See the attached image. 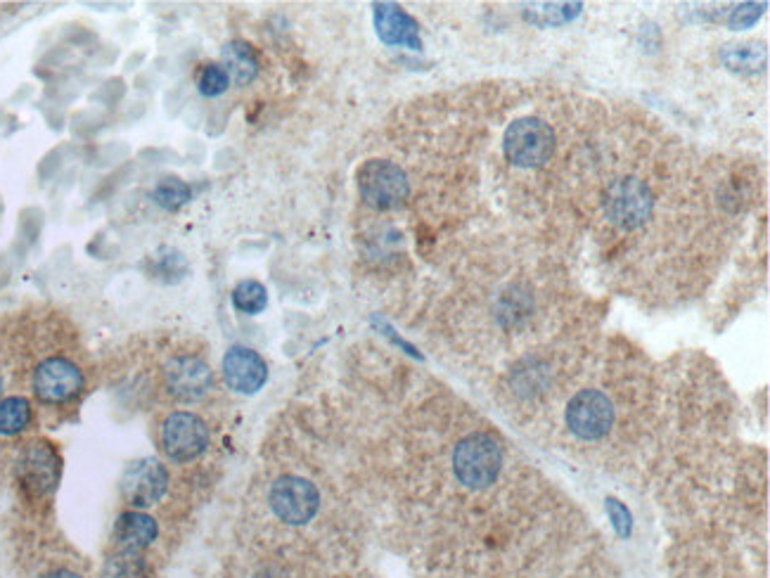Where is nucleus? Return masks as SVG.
Listing matches in <instances>:
<instances>
[{"label": "nucleus", "mask_w": 770, "mask_h": 578, "mask_svg": "<svg viewBox=\"0 0 770 578\" xmlns=\"http://www.w3.org/2000/svg\"><path fill=\"white\" fill-rule=\"evenodd\" d=\"M270 508L284 524L301 526L311 522L321 508V493L315 486L301 477H282L270 489Z\"/></svg>", "instance_id": "nucleus-5"}, {"label": "nucleus", "mask_w": 770, "mask_h": 578, "mask_svg": "<svg viewBox=\"0 0 770 578\" xmlns=\"http://www.w3.org/2000/svg\"><path fill=\"white\" fill-rule=\"evenodd\" d=\"M567 424L579 438L598 441L612 430L614 408L602 391L583 389L569 401Z\"/></svg>", "instance_id": "nucleus-6"}, {"label": "nucleus", "mask_w": 770, "mask_h": 578, "mask_svg": "<svg viewBox=\"0 0 770 578\" xmlns=\"http://www.w3.org/2000/svg\"><path fill=\"white\" fill-rule=\"evenodd\" d=\"M266 303H268V292L261 282L243 280L233 289V307L239 313L256 315L266 309Z\"/></svg>", "instance_id": "nucleus-18"}, {"label": "nucleus", "mask_w": 770, "mask_h": 578, "mask_svg": "<svg viewBox=\"0 0 770 578\" xmlns=\"http://www.w3.org/2000/svg\"><path fill=\"white\" fill-rule=\"evenodd\" d=\"M763 8H766V5H757V3H745V5H739V8H735V10H733L728 24H730L733 29H747V26H751L754 22H757V20L761 18Z\"/></svg>", "instance_id": "nucleus-22"}, {"label": "nucleus", "mask_w": 770, "mask_h": 578, "mask_svg": "<svg viewBox=\"0 0 770 578\" xmlns=\"http://www.w3.org/2000/svg\"><path fill=\"white\" fill-rule=\"evenodd\" d=\"M166 387L178 401H200L211 389L209 365L194 356H176L166 363Z\"/></svg>", "instance_id": "nucleus-11"}, {"label": "nucleus", "mask_w": 770, "mask_h": 578, "mask_svg": "<svg viewBox=\"0 0 770 578\" xmlns=\"http://www.w3.org/2000/svg\"><path fill=\"white\" fill-rule=\"evenodd\" d=\"M153 200L157 202V207H161L164 211H180L186 204H190L192 200V188L190 182H186L183 178L178 176H164L155 190H153Z\"/></svg>", "instance_id": "nucleus-16"}, {"label": "nucleus", "mask_w": 770, "mask_h": 578, "mask_svg": "<svg viewBox=\"0 0 770 578\" xmlns=\"http://www.w3.org/2000/svg\"><path fill=\"white\" fill-rule=\"evenodd\" d=\"M209 430L202 418L192 413H174L164 420L161 448L176 463H190L207 451Z\"/></svg>", "instance_id": "nucleus-7"}, {"label": "nucleus", "mask_w": 770, "mask_h": 578, "mask_svg": "<svg viewBox=\"0 0 770 578\" xmlns=\"http://www.w3.org/2000/svg\"><path fill=\"white\" fill-rule=\"evenodd\" d=\"M358 192L372 209L389 211L408 200L411 182L394 162L370 159L358 171Z\"/></svg>", "instance_id": "nucleus-3"}, {"label": "nucleus", "mask_w": 770, "mask_h": 578, "mask_svg": "<svg viewBox=\"0 0 770 578\" xmlns=\"http://www.w3.org/2000/svg\"><path fill=\"white\" fill-rule=\"evenodd\" d=\"M583 5L581 3H550V5H540V10H532L528 12V20L538 26H560L567 24L569 20H573L579 14Z\"/></svg>", "instance_id": "nucleus-20"}, {"label": "nucleus", "mask_w": 770, "mask_h": 578, "mask_svg": "<svg viewBox=\"0 0 770 578\" xmlns=\"http://www.w3.org/2000/svg\"><path fill=\"white\" fill-rule=\"evenodd\" d=\"M32 385L41 403L63 405L77 399L83 391V373L71 360L53 356L38 363Z\"/></svg>", "instance_id": "nucleus-4"}, {"label": "nucleus", "mask_w": 770, "mask_h": 578, "mask_svg": "<svg viewBox=\"0 0 770 578\" xmlns=\"http://www.w3.org/2000/svg\"><path fill=\"white\" fill-rule=\"evenodd\" d=\"M652 211V194L640 178L614 180L607 192V214L626 227L640 225Z\"/></svg>", "instance_id": "nucleus-10"}, {"label": "nucleus", "mask_w": 770, "mask_h": 578, "mask_svg": "<svg viewBox=\"0 0 770 578\" xmlns=\"http://www.w3.org/2000/svg\"><path fill=\"white\" fill-rule=\"evenodd\" d=\"M223 377L237 393H256L268 379L266 360L247 346H233L223 356Z\"/></svg>", "instance_id": "nucleus-12"}, {"label": "nucleus", "mask_w": 770, "mask_h": 578, "mask_svg": "<svg viewBox=\"0 0 770 578\" xmlns=\"http://www.w3.org/2000/svg\"><path fill=\"white\" fill-rule=\"evenodd\" d=\"M0 401H3V377H0Z\"/></svg>", "instance_id": "nucleus-25"}, {"label": "nucleus", "mask_w": 770, "mask_h": 578, "mask_svg": "<svg viewBox=\"0 0 770 578\" xmlns=\"http://www.w3.org/2000/svg\"><path fill=\"white\" fill-rule=\"evenodd\" d=\"M169 489V471L157 458L135 460L122 477V493L133 508L157 505Z\"/></svg>", "instance_id": "nucleus-8"}, {"label": "nucleus", "mask_w": 770, "mask_h": 578, "mask_svg": "<svg viewBox=\"0 0 770 578\" xmlns=\"http://www.w3.org/2000/svg\"><path fill=\"white\" fill-rule=\"evenodd\" d=\"M102 578H147L145 559L138 553H119L104 565Z\"/></svg>", "instance_id": "nucleus-19"}, {"label": "nucleus", "mask_w": 770, "mask_h": 578, "mask_svg": "<svg viewBox=\"0 0 770 578\" xmlns=\"http://www.w3.org/2000/svg\"><path fill=\"white\" fill-rule=\"evenodd\" d=\"M503 467V451L489 434H470L453 453V471L467 489H487Z\"/></svg>", "instance_id": "nucleus-1"}, {"label": "nucleus", "mask_w": 770, "mask_h": 578, "mask_svg": "<svg viewBox=\"0 0 770 578\" xmlns=\"http://www.w3.org/2000/svg\"><path fill=\"white\" fill-rule=\"evenodd\" d=\"M503 152L507 162L522 166V169H534V166L550 162L555 152V133L543 119H517L505 131Z\"/></svg>", "instance_id": "nucleus-2"}, {"label": "nucleus", "mask_w": 770, "mask_h": 578, "mask_svg": "<svg viewBox=\"0 0 770 578\" xmlns=\"http://www.w3.org/2000/svg\"><path fill=\"white\" fill-rule=\"evenodd\" d=\"M231 86V76L223 65H207L198 74V90L204 98H219Z\"/></svg>", "instance_id": "nucleus-21"}, {"label": "nucleus", "mask_w": 770, "mask_h": 578, "mask_svg": "<svg viewBox=\"0 0 770 578\" xmlns=\"http://www.w3.org/2000/svg\"><path fill=\"white\" fill-rule=\"evenodd\" d=\"M607 510H610V514H612V522H614L618 534L628 536V534H630V514H628V510H626L622 503H618V500H614V498L607 500Z\"/></svg>", "instance_id": "nucleus-23"}, {"label": "nucleus", "mask_w": 770, "mask_h": 578, "mask_svg": "<svg viewBox=\"0 0 770 578\" xmlns=\"http://www.w3.org/2000/svg\"><path fill=\"white\" fill-rule=\"evenodd\" d=\"M372 18H375L377 36H380L384 45H391V48H411V51L422 48L420 26L401 5L375 3Z\"/></svg>", "instance_id": "nucleus-13"}, {"label": "nucleus", "mask_w": 770, "mask_h": 578, "mask_svg": "<svg viewBox=\"0 0 770 578\" xmlns=\"http://www.w3.org/2000/svg\"><path fill=\"white\" fill-rule=\"evenodd\" d=\"M157 536H159V526L155 522V516L138 510L124 512L114 524V541L119 545V551L124 553H141L147 545H153Z\"/></svg>", "instance_id": "nucleus-14"}, {"label": "nucleus", "mask_w": 770, "mask_h": 578, "mask_svg": "<svg viewBox=\"0 0 770 578\" xmlns=\"http://www.w3.org/2000/svg\"><path fill=\"white\" fill-rule=\"evenodd\" d=\"M32 424V403L22 397H10L0 401V434H22Z\"/></svg>", "instance_id": "nucleus-17"}, {"label": "nucleus", "mask_w": 770, "mask_h": 578, "mask_svg": "<svg viewBox=\"0 0 770 578\" xmlns=\"http://www.w3.org/2000/svg\"><path fill=\"white\" fill-rule=\"evenodd\" d=\"M59 471H63V460H59L57 451L51 444H45V441H34L20 455L18 475L26 489L36 496H45L55 489Z\"/></svg>", "instance_id": "nucleus-9"}, {"label": "nucleus", "mask_w": 770, "mask_h": 578, "mask_svg": "<svg viewBox=\"0 0 770 578\" xmlns=\"http://www.w3.org/2000/svg\"><path fill=\"white\" fill-rule=\"evenodd\" d=\"M221 57H223L221 63L223 69L228 71L231 81H235L237 86L252 84L256 79V74H259V57H256V51L245 41H233L225 45Z\"/></svg>", "instance_id": "nucleus-15"}, {"label": "nucleus", "mask_w": 770, "mask_h": 578, "mask_svg": "<svg viewBox=\"0 0 770 578\" xmlns=\"http://www.w3.org/2000/svg\"><path fill=\"white\" fill-rule=\"evenodd\" d=\"M45 578H81V576L69 571V569H57V571H51Z\"/></svg>", "instance_id": "nucleus-24"}]
</instances>
